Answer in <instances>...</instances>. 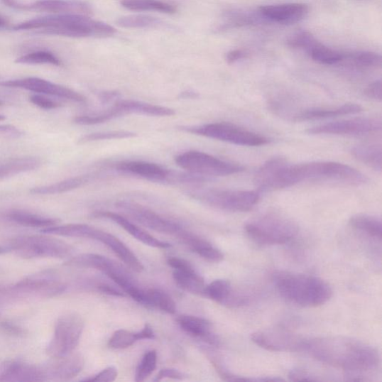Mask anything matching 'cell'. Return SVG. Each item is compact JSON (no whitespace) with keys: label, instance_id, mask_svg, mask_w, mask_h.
I'll return each instance as SVG.
<instances>
[{"label":"cell","instance_id":"f907efd6","mask_svg":"<svg viewBox=\"0 0 382 382\" xmlns=\"http://www.w3.org/2000/svg\"><path fill=\"white\" fill-rule=\"evenodd\" d=\"M165 378L174 379V380H183L185 375L180 371L175 369H164L161 370L155 378V381H159Z\"/></svg>","mask_w":382,"mask_h":382},{"label":"cell","instance_id":"5bb4252c","mask_svg":"<svg viewBox=\"0 0 382 382\" xmlns=\"http://www.w3.org/2000/svg\"><path fill=\"white\" fill-rule=\"evenodd\" d=\"M251 339L258 346L273 351H303L305 339L281 328L256 332Z\"/></svg>","mask_w":382,"mask_h":382},{"label":"cell","instance_id":"b9f144b4","mask_svg":"<svg viewBox=\"0 0 382 382\" xmlns=\"http://www.w3.org/2000/svg\"><path fill=\"white\" fill-rule=\"evenodd\" d=\"M148 290L153 308H158V310L168 314L175 313V303L166 292L155 288Z\"/></svg>","mask_w":382,"mask_h":382},{"label":"cell","instance_id":"ffe728a7","mask_svg":"<svg viewBox=\"0 0 382 382\" xmlns=\"http://www.w3.org/2000/svg\"><path fill=\"white\" fill-rule=\"evenodd\" d=\"M116 168L121 172L140 176V178L153 182H181L182 173L173 174L169 170L157 164L146 161H124L117 164Z\"/></svg>","mask_w":382,"mask_h":382},{"label":"cell","instance_id":"e0dca14e","mask_svg":"<svg viewBox=\"0 0 382 382\" xmlns=\"http://www.w3.org/2000/svg\"><path fill=\"white\" fill-rule=\"evenodd\" d=\"M65 266L72 268L96 269L109 277L115 283L131 276L120 263L97 254L84 253L69 259Z\"/></svg>","mask_w":382,"mask_h":382},{"label":"cell","instance_id":"30bf717a","mask_svg":"<svg viewBox=\"0 0 382 382\" xmlns=\"http://www.w3.org/2000/svg\"><path fill=\"white\" fill-rule=\"evenodd\" d=\"M84 327V321L77 313H68L58 318L47 347L48 355L53 359L72 354L80 343Z\"/></svg>","mask_w":382,"mask_h":382},{"label":"cell","instance_id":"f35d334b","mask_svg":"<svg viewBox=\"0 0 382 382\" xmlns=\"http://www.w3.org/2000/svg\"><path fill=\"white\" fill-rule=\"evenodd\" d=\"M116 23L125 28H155L165 25L163 21L144 14L123 17L117 20Z\"/></svg>","mask_w":382,"mask_h":382},{"label":"cell","instance_id":"8d00e7d4","mask_svg":"<svg viewBox=\"0 0 382 382\" xmlns=\"http://www.w3.org/2000/svg\"><path fill=\"white\" fill-rule=\"evenodd\" d=\"M94 227L86 224H67L62 226H53L41 230L46 234L58 235V236L88 239H90Z\"/></svg>","mask_w":382,"mask_h":382},{"label":"cell","instance_id":"7bdbcfd3","mask_svg":"<svg viewBox=\"0 0 382 382\" xmlns=\"http://www.w3.org/2000/svg\"><path fill=\"white\" fill-rule=\"evenodd\" d=\"M157 366V352L155 350L146 351L138 364L136 372V381H143L148 378Z\"/></svg>","mask_w":382,"mask_h":382},{"label":"cell","instance_id":"be15d7a7","mask_svg":"<svg viewBox=\"0 0 382 382\" xmlns=\"http://www.w3.org/2000/svg\"><path fill=\"white\" fill-rule=\"evenodd\" d=\"M0 104H1V102H0Z\"/></svg>","mask_w":382,"mask_h":382},{"label":"cell","instance_id":"6125c7cd","mask_svg":"<svg viewBox=\"0 0 382 382\" xmlns=\"http://www.w3.org/2000/svg\"><path fill=\"white\" fill-rule=\"evenodd\" d=\"M6 120V116L4 115L0 114V121H3Z\"/></svg>","mask_w":382,"mask_h":382},{"label":"cell","instance_id":"d6986e66","mask_svg":"<svg viewBox=\"0 0 382 382\" xmlns=\"http://www.w3.org/2000/svg\"><path fill=\"white\" fill-rule=\"evenodd\" d=\"M43 366H36L18 360H9L0 364V381H47Z\"/></svg>","mask_w":382,"mask_h":382},{"label":"cell","instance_id":"ba28073f","mask_svg":"<svg viewBox=\"0 0 382 382\" xmlns=\"http://www.w3.org/2000/svg\"><path fill=\"white\" fill-rule=\"evenodd\" d=\"M190 195L209 207L231 212L251 211L260 200L259 195L253 190L210 189L197 190Z\"/></svg>","mask_w":382,"mask_h":382},{"label":"cell","instance_id":"94428289","mask_svg":"<svg viewBox=\"0 0 382 382\" xmlns=\"http://www.w3.org/2000/svg\"><path fill=\"white\" fill-rule=\"evenodd\" d=\"M6 23V21L3 17L0 16V28L4 27Z\"/></svg>","mask_w":382,"mask_h":382},{"label":"cell","instance_id":"7402d4cb","mask_svg":"<svg viewBox=\"0 0 382 382\" xmlns=\"http://www.w3.org/2000/svg\"><path fill=\"white\" fill-rule=\"evenodd\" d=\"M91 239L99 241L110 248L131 270L137 273H141L144 270L143 263L137 256L125 244L113 234L94 228Z\"/></svg>","mask_w":382,"mask_h":382},{"label":"cell","instance_id":"d4e9b609","mask_svg":"<svg viewBox=\"0 0 382 382\" xmlns=\"http://www.w3.org/2000/svg\"><path fill=\"white\" fill-rule=\"evenodd\" d=\"M181 329L187 334L211 346L219 345V340L212 331V323L207 319L182 315L178 319Z\"/></svg>","mask_w":382,"mask_h":382},{"label":"cell","instance_id":"484cf974","mask_svg":"<svg viewBox=\"0 0 382 382\" xmlns=\"http://www.w3.org/2000/svg\"><path fill=\"white\" fill-rule=\"evenodd\" d=\"M362 111V108L357 104H345L335 108H313L304 110L295 116V121L304 122L317 120L334 119V117L356 114Z\"/></svg>","mask_w":382,"mask_h":382},{"label":"cell","instance_id":"f5cc1de1","mask_svg":"<svg viewBox=\"0 0 382 382\" xmlns=\"http://www.w3.org/2000/svg\"><path fill=\"white\" fill-rule=\"evenodd\" d=\"M289 378L293 381H318L317 378L312 376L310 373L301 370H293L289 373Z\"/></svg>","mask_w":382,"mask_h":382},{"label":"cell","instance_id":"74e56055","mask_svg":"<svg viewBox=\"0 0 382 382\" xmlns=\"http://www.w3.org/2000/svg\"><path fill=\"white\" fill-rule=\"evenodd\" d=\"M381 55L373 52L344 53V62L359 69L378 68L381 66Z\"/></svg>","mask_w":382,"mask_h":382},{"label":"cell","instance_id":"ee69618b","mask_svg":"<svg viewBox=\"0 0 382 382\" xmlns=\"http://www.w3.org/2000/svg\"><path fill=\"white\" fill-rule=\"evenodd\" d=\"M136 136V134L134 133V132L125 130L100 131L82 137L80 139L79 143H84L98 141L125 139L134 138Z\"/></svg>","mask_w":382,"mask_h":382},{"label":"cell","instance_id":"c3c4849f","mask_svg":"<svg viewBox=\"0 0 382 382\" xmlns=\"http://www.w3.org/2000/svg\"><path fill=\"white\" fill-rule=\"evenodd\" d=\"M119 375L115 366H109L94 377L83 379L84 381L111 382L115 381Z\"/></svg>","mask_w":382,"mask_h":382},{"label":"cell","instance_id":"db71d44e","mask_svg":"<svg viewBox=\"0 0 382 382\" xmlns=\"http://www.w3.org/2000/svg\"><path fill=\"white\" fill-rule=\"evenodd\" d=\"M0 135L17 138L23 136V132L11 125H0Z\"/></svg>","mask_w":382,"mask_h":382},{"label":"cell","instance_id":"2e32d148","mask_svg":"<svg viewBox=\"0 0 382 382\" xmlns=\"http://www.w3.org/2000/svg\"><path fill=\"white\" fill-rule=\"evenodd\" d=\"M0 86L21 88V89L39 94L51 95L77 102H84L86 101V98L83 95L70 89V88L36 77L2 81L0 82Z\"/></svg>","mask_w":382,"mask_h":382},{"label":"cell","instance_id":"4316f807","mask_svg":"<svg viewBox=\"0 0 382 382\" xmlns=\"http://www.w3.org/2000/svg\"><path fill=\"white\" fill-rule=\"evenodd\" d=\"M181 241L191 251L209 262L219 263L224 259V253L207 240L200 238L193 233L187 232L182 238Z\"/></svg>","mask_w":382,"mask_h":382},{"label":"cell","instance_id":"52a82bcc","mask_svg":"<svg viewBox=\"0 0 382 382\" xmlns=\"http://www.w3.org/2000/svg\"><path fill=\"white\" fill-rule=\"evenodd\" d=\"M9 253L23 258H65L72 253V247L64 241L47 235H25L6 244Z\"/></svg>","mask_w":382,"mask_h":382},{"label":"cell","instance_id":"7a4b0ae2","mask_svg":"<svg viewBox=\"0 0 382 382\" xmlns=\"http://www.w3.org/2000/svg\"><path fill=\"white\" fill-rule=\"evenodd\" d=\"M13 29L37 31L39 34L70 38H106L116 33L113 26L77 13H56L38 18L17 24Z\"/></svg>","mask_w":382,"mask_h":382},{"label":"cell","instance_id":"680465c9","mask_svg":"<svg viewBox=\"0 0 382 382\" xmlns=\"http://www.w3.org/2000/svg\"><path fill=\"white\" fill-rule=\"evenodd\" d=\"M181 97L185 99H187V98L194 99V98L197 97V94L194 92H183L181 94Z\"/></svg>","mask_w":382,"mask_h":382},{"label":"cell","instance_id":"91938a15","mask_svg":"<svg viewBox=\"0 0 382 382\" xmlns=\"http://www.w3.org/2000/svg\"><path fill=\"white\" fill-rule=\"evenodd\" d=\"M6 253H9V249L6 244L0 245V255H4Z\"/></svg>","mask_w":382,"mask_h":382},{"label":"cell","instance_id":"f6af8a7d","mask_svg":"<svg viewBox=\"0 0 382 382\" xmlns=\"http://www.w3.org/2000/svg\"><path fill=\"white\" fill-rule=\"evenodd\" d=\"M319 41L315 36L307 32L298 33L291 37L288 41V45L293 49H300L305 51L308 54L318 45Z\"/></svg>","mask_w":382,"mask_h":382},{"label":"cell","instance_id":"f546056e","mask_svg":"<svg viewBox=\"0 0 382 382\" xmlns=\"http://www.w3.org/2000/svg\"><path fill=\"white\" fill-rule=\"evenodd\" d=\"M41 165V159L36 157L11 158L1 161L0 163V180L36 170Z\"/></svg>","mask_w":382,"mask_h":382},{"label":"cell","instance_id":"9f6ffc18","mask_svg":"<svg viewBox=\"0 0 382 382\" xmlns=\"http://www.w3.org/2000/svg\"><path fill=\"white\" fill-rule=\"evenodd\" d=\"M98 289L102 293H107V295L116 296V297H125V293L121 291L119 288H116L114 286H111L107 284H102L98 285Z\"/></svg>","mask_w":382,"mask_h":382},{"label":"cell","instance_id":"9c48e42d","mask_svg":"<svg viewBox=\"0 0 382 382\" xmlns=\"http://www.w3.org/2000/svg\"><path fill=\"white\" fill-rule=\"evenodd\" d=\"M182 130L204 137L243 146H261L270 140L256 132L229 123H214L196 126H182Z\"/></svg>","mask_w":382,"mask_h":382},{"label":"cell","instance_id":"44dd1931","mask_svg":"<svg viewBox=\"0 0 382 382\" xmlns=\"http://www.w3.org/2000/svg\"><path fill=\"white\" fill-rule=\"evenodd\" d=\"M53 361L44 365L47 378L55 380H68L76 377L84 369V359L78 354L53 358Z\"/></svg>","mask_w":382,"mask_h":382},{"label":"cell","instance_id":"8fae6325","mask_svg":"<svg viewBox=\"0 0 382 382\" xmlns=\"http://www.w3.org/2000/svg\"><path fill=\"white\" fill-rule=\"evenodd\" d=\"M182 169L204 178L227 176L241 173L244 168L200 151H187L175 158Z\"/></svg>","mask_w":382,"mask_h":382},{"label":"cell","instance_id":"ab89813d","mask_svg":"<svg viewBox=\"0 0 382 382\" xmlns=\"http://www.w3.org/2000/svg\"><path fill=\"white\" fill-rule=\"evenodd\" d=\"M310 55L315 62L324 65H334L342 63L344 53L330 49L322 43H319Z\"/></svg>","mask_w":382,"mask_h":382},{"label":"cell","instance_id":"d590c367","mask_svg":"<svg viewBox=\"0 0 382 382\" xmlns=\"http://www.w3.org/2000/svg\"><path fill=\"white\" fill-rule=\"evenodd\" d=\"M121 5L128 10L136 11H157L170 14L178 11L175 6L160 0H121Z\"/></svg>","mask_w":382,"mask_h":382},{"label":"cell","instance_id":"9a60e30c","mask_svg":"<svg viewBox=\"0 0 382 382\" xmlns=\"http://www.w3.org/2000/svg\"><path fill=\"white\" fill-rule=\"evenodd\" d=\"M2 3L13 9L53 13L89 14L92 6L80 0H39L31 4H23L18 0H1Z\"/></svg>","mask_w":382,"mask_h":382},{"label":"cell","instance_id":"4dcf8cb0","mask_svg":"<svg viewBox=\"0 0 382 382\" xmlns=\"http://www.w3.org/2000/svg\"><path fill=\"white\" fill-rule=\"evenodd\" d=\"M349 225L366 236L381 242L382 226L380 218L369 214H356L349 219Z\"/></svg>","mask_w":382,"mask_h":382},{"label":"cell","instance_id":"bcb514c9","mask_svg":"<svg viewBox=\"0 0 382 382\" xmlns=\"http://www.w3.org/2000/svg\"><path fill=\"white\" fill-rule=\"evenodd\" d=\"M0 332L6 335L16 337H23L26 334L23 327L8 320L0 322Z\"/></svg>","mask_w":382,"mask_h":382},{"label":"cell","instance_id":"d6a6232c","mask_svg":"<svg viewBox=\"0 0 382 382\" xmlns=\"http://www.w3.org/2000/svg\"><path fill=\"white\" fill-rule=\"evenodd\" d=\"M6 217L9 222L18 225L42 229L55 226L58 223L56 219L24 211H11Z\"/></svg>","mask_w":382,"mask_h":382},{"label":"cell","instance_id":"5b68a950","mask_svg":"<svg viewBox=\"0 0 382 382\" xmlns=\"http://www.w3.org/2000/svg\"><path fill=\"white\" fill-rule=\"evenodd\" d=\"M66 284L50 273L28 277L11 286L0 288V306L29 299L51 298L62 295Z\"/></svg>","mask_w":382,"mask_h":382},{"label":"cell","instance_id":"836d02e7","mask_svg":"<svg viewBox=\"0 0 382 382\" xmlns=\"http://www.w3.org/2000/svg\"><path fill=\"white\" fill-rule=\"evenodd\" d=\"M351 154L360 163L375 171H381V146L380 144H360L351 150Z\"/></svg>","mask_w":382,"mask_h":382},{"label":"cell","instance_id":"4fadbf2b","mask_svg":"<svg viewBox=\"0 0 382 382\" xmlns=\"http://www.w3.org/2000/svg\"><path fill=\"white\" fill-rule=\"evenodd\" d=\"M381 130V121L376 119H354L336 121L308 129L310 135L344 136H369Z\"/></svg>","mask_w":382,"mask_h":382},{"label":"cell","instance_id":"6f0895ef","mask_svg":"<svg viewBox=\"0 0 382 382\" xmlns=\"http://www.w3.org/2000/svg\"><path fill=\"white\" fill-rule=\"evenodd\" d=\"M119 94L116 92H104L102 93L100 95V99L104 102V104H107V102H109L111 101L113 99L119 97Z\"/></svg>","mask_w":382,"mask_h":382},{"label":"cell","instance_id":"83f0119b","mask_svg":"<svg viewBox=\"0 0 382 382\" xmlns=\"http://www.w3.org/2000/svg\"><path fill=\"white\" fill-rule=\"evenodd\" d=\"M155 339V333L150 324H145L143 329L138 332H132L125 329L116 331L111 336L109 346L116 349H126L141 340Z\"/></svg>","mask_w":382,"mask_h":382},{"label":"cell","instance_id":"681fc988","mask_svg":"<svg viewBox=\"0 0 382 382\" xmlns=\"http://www.w3.org/2000/svg\"><path fill=\"white\" fill-rule=\"evenodd\" d=\"M364 94L371 99L381 101V81H376L367 86Z\"/></svg>","mask_w":382,"mask_h":382},{"label":"cell","instance_id":"ac0fdd59","mask_svg":"<svg viewBox=\"0 0 382 382\" xmlns=\"http://www.w3.org/2000/svg\"><path fill=\"white\" fill-rule=\"evenodd\" d=\"M262 18L282 25H293L304 20L310 7L302 3H293L261 6L258 9Z\"/></svg>","mask_w":382,"mask_h":382},{"label":"cell","instance_id":"cb8c5ba5","mask_svg":"<svg viewBox=\"0 0 382 382\" xmlns=\"http://www.w3.org/2000/svg\"><path fill=\"white\" fill-rule=\"evenodd\" d=\"M115 119L127 114H141L152 116H171L175 115L173 109L146 104L136 100H119L111 107Z\"/></svg>","mask_w":382,"mask_h":382},{"label":"cell","instance_id":"60d3db41","mask_svg":"<svg viewBox=\"0 0 382 382\" xmlns=\"http://www.w3.org/2000/svg\"><path fill=\"white\" fill-rule=\"evenodd\" d=\"M16 63L22 65H52L60 66L62 62L58 57L48 51H36L18 58Z\"/></svg>","mask_w":382,"mask_h":382},{"label":"cell","instance_id":"816d5d0a","mask_svg":"<svg viewBox=\"0 0 382 382\" xmlns=\"http://www.w3.org/2000/svg\"><path fill=\"white\" fill-rule=\"evenodd\" d=\"M168 264L170 268H173V270L195 269L189 261L180 258H170L168 260Z\"/></svg>","mask_w":382,"mask_h":382},{"label":"cell","instance_id":"11a10c76","mask_svg":"<svg viewBox=\"0 0 382 382\" xmlns=\"http://www.w3.org/2000/svg\"><path fill=\"white\" fill-rule=\"evenodd\" d=\"M246 53L243 50H234L229 52L226 55V61L229 65L234 64L246 57Z\"/></svg>","mask_w":382,"mask_h":382},{"label":"cell","instance_id":"8992f818","mask_svg":"<svg viewBox=\"0 0 382 382\" xmlns=\"http://www.w3.org/2000/svg\"><path fill=\"white\" fill-rule=\"evenodd\" d=\"M245 231L249 239L259 245H283L295 239L299 227L284 216L268 214L247 224Z\"/></svg>","mask_w":382,"mask_h":382},{"label":"cell","instance_id":"6da1fadb","mask_svg":"<svg viewBox=\"0 0 382 382\" xmlns=\"http://www.w3.org/2000/svg\"><path fill=\"white\" fill-rule=\"evenodd\" d=\"M303 351L323 364L342 369L350 381H361L362 373L375 371L380 362L375 347L343 336L306 339Z\"/></svg>","mask_w":382,"mask_h":382},{"label":"cell","instance_id":"e575fe53","mask_svg":"<svg viewBox=\"0 0 382 382\" xmlns=\"http://www.w3.org/2000/svg\"><path fill=\"white\" fill-rule=\"evenodd\" d=\"M89 181V176H77L48 186L33 188L31 192L38 195H60L77 189Z\"/></svg>","mask_w":382,"mask_h":382},{"label":"cell","instance_id":"277c9868","mask_svg":"<svg viewBox=\"0 0 382 382\" xmlns=\"http://www.w3.org/2000/svg\"><path fill=\"white\" fill-rule=\"evenodd\" d=\"M273 283L282 297L305 307L324 305L332 297L329 283L314 275L278 271L273 275Z\"/></svg>","mask_w":382,"mask_h":382},{"label":"cell","instance_id":"7c38bea8","mask_svg":"<svg viewBox=\"0 0 382 382\" xmlns=\"http://www.w3.org/2000/svg\"><path fill=\"white\" fill-rule=\"evenodd\" d=\"M116 204L117 208L124 211L138 224L155 231L174 235L179 239L186 231L179 224L171 222L138 203L120 201Z\"/></svg>","mask_w":382,"mask_h":382},{"label":"cell","instance_id":"f1b7e54d","mask_svg":"<svg viewBox=\"0 0 382 382\" xmlns=\"http://www.w3.org/2000/svg\"><path fill=\"white\" fill-rule=\"evenodd\" d=\"M233 293L229 281L225 280V279H217V280L207 285L204 296L224 305L234 306L242 304V299L234 297Z\"/></svg>","mask_w":382,"mask_h":382},{"label":"cell","instance_id":"7dc6e473","mask_svg":"<svg viewBox=\"0 0 382 382\" xmlns=\"http://www.w3.org/2000/svg\"><path fill=\"white\" fill-rule=\"evenodd\" d=\"M29 99L32 104L42 109L51 110L61 107V104L58 102L40 94L32 95Z\"/></svg>","mask_w":382,"mask_h":382},{"label":"cell","instance_id":"1f68e13d","mask_svg":"<svg viewBox=\"0 0 382 382\" xmlns=\"http://www.w3.org/2000/svg\"><path fill=\"white\" fill-rule=\"evenodd\" d=\"M173 278L176 285L181 289L196 295H204V278L195 269L174 270Z\"/></svg>","mask_w":382,"mask_h":382},{"label":"cell","instance_id":"603a6c76","mask_svg":"<svg viewBox=\"0 0 382 382\" xmlns=\"http://www.w3.org/2000/svg\"><path fill=\"white\" fill-rule=\"evenodd\" d=\"M93 217L97 218H106L112 220L113 222L119 225L125 231H126L132 237L141 242L142 244L153 248L168 249L171 247L169 243L159 241L152 236L151 234L146 232L141 228L129 222L124 217L110 212H96L93 214Z\"/></svg>","mask_w":382,"mask_h":382},{"label":"cell","instance_id":"3957f363","mask_svg":"<svg viewBox=\"0 0 382 382\" xmlns=\"http://www.w3.org/2000/svg\"><path fill=\"white\" fill-rule=\"evenodd\" d=\"M283 181L285 188L303 182H322L360 186L369 182L366 176L349 165L317 161L300 165L288 164L284 168Z\"/></svg>","mask_w":382,"mask_h":382}]
</instances>
